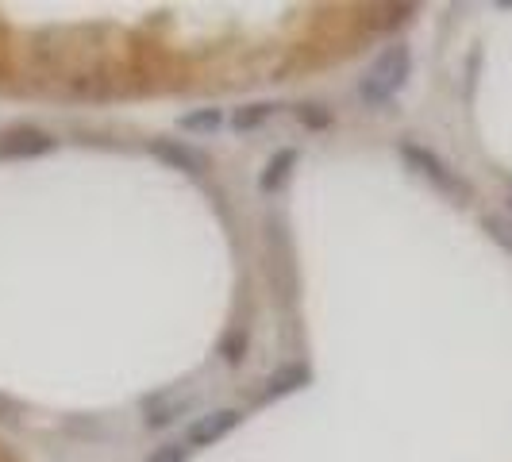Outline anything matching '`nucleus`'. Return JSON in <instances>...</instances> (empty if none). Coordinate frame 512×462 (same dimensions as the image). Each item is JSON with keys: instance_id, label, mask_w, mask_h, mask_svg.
Listing matches in <instances>:
<instances>
[{"instance_id": "1", "label": "nucleus", "mask_w": 512, "mask_h": 462, "mask_svg": "<svg viewBox=\"0 0 512 462\" xmlns=\"http://www.w3.org/2000/svg\"><path fill=\"white\" fill-rule=\"evenodd\" d=\"M412 74V51L405 43H393V47H385L378 58H374V66L366 70L359 85V97L370 108H382L389 104L401 89H405V81Z\"/></svg>"}, {"instance_id": "2", "label": "nucleus", "mask_w": 512, "mask_h": 462, "mask_svg": "<svg viewBox=\"0 0 512 462\" xmlns=\"http://www.w3.org/2000/svg\"><path fill=\"white\" fill-rule=\"evenodd\" d=\"M401 158L409 162V170H416L420 178H428L436 185L439 193H447V197H459L466 201L470 197V189H466V181L439 158L436 151H428V147H420V143H401Z\"/></svg>"}, {"instance_id": "3", "label": "nucleus", "mask_w": 512, "mask_h": 462, "mask_svg": "<svg viewBox=\"0 0 512 462\" xmlns=\"http://www.w3.org/2000/svg\"><path fill=\"white\" fill-rule=\"evenodd\" d=\"M54 147V135L43 128H31V124H20V128L0 131V162H24V158H39Z\"/></svg>"}, {"instance_id": "4", "label": "nucleus", "mask_w": 512, "mask_h": 462, "mask_svg": "<svg viewBox=\"0 0 512 462\" xmlns=\"http://www.w3.org/2000/svg\"><path fill=\"white\" fill-rule=\"evenodd\" d=\"M243 424V412L239 409H212L208 416H197L193 424H189V432H185V443H189V451L193 447H212V443H220V439H228L235 428Z\"/></svg>"}, {"instance_id": "5", "label": "nucleus", "mask_w": 512, "mask_h": 462, "mask_svg": "<svg viewBox=\"0 0 512 462\" xmlns=\"http://www.w3.org/2000/svg\"><path fill=\"white\" fill-rule=\"evenodd\" d=\"M147 151H151L158 162H166L170 170H185V174H208V170H212L208 154L197 151V147H189V143H181V139H151Z\"/></svg>"}, {"instance_id": "6", "label": "nucleus", "mask_w": 512, "mask_h": 462, "mask_svg": "<svg viewBox=\"0 0 512 462\" xmlns=\"http://www.w3.org/2000/svg\"><path fill=\"white\" fill-rule=\"evenodd\" d=\"M308 382V370L301 362H289L282 370H274L270 378H266V393L270 397H285V393H293V389H301Z\"/></svg>"}, {"instance_id": "7", "label": "nucleus", "mask_w": 512, "mask_h": 462, "mask_svg": "<svg viewBox=\"0 0 512 462\" xmlns=\"http://www.w3.org/2000/svg\"><path fill=\"white\" fill-rule=\"evenodd\" d=\"M293 166H297V151H293V147H282V151L266 162V170H262L258 185H262L266 193H270V189H278V185L289 178V170H293Z\"/></svg>"}, {"instance_id": "8", "label": "nucleus", "mask_w": 512, "mask_h": 462, "mask_svg": "<svg viewBox=\"0 0 512 462\" xmlns=\"http://www.w3.org/2000/svg\"><path fill=\"white\" fill-rule=\"evenodd\" d=\"M181 131H189V135H212V131L224 128V112L220 108H197V112H185L178 120Z\"/></svg>"}, {"instance_id": "9", "label": "nucleus", "mask_w": 512, "mask_h": 462, "mask_svg": "<svg viewBox=\"0 0 512 462\" xmlns=\"http://www.w3.org/2000/svg\"><path fill=\"white\" fill-rule=\"evenodd\" d=\"M274 112H278V104H247V108H239V112H235V120H231V124H235V131H255V128H262Z\"/></svg>"}, {"instance_id": "10", "label": "nucleus", "mask_w": 512, "mask_h": 462, "mask_svg": "<svg viewBox=\"0 0 512 462\" xmlns=\"http://www.w3.org/2000/svg\"><path fill=\"white\" fill-rule=\"evenodd\" d=\"M297 120H301L305 128H312V131L332 128V112H328L324 104H301V108H297Z\"/></svg>"}, {"instance_id": "11", "label": "nucleus", "mask_w": 512, "mask_h": 462, "mask_svg": "<svg viewBox=\"0 0 512 462\" xmlns=\"http://www.w3.org/2000/svg\"><path fill=\"white\" fill-rule=\"evenodd\" d=\"M185 459H189V443H185V439H170V443L154 447L143 462H185Z\"/></svg>"}, {"instance_id": "12", "label": "nucleus", "mask_w": 512, "mask_h": 462, "mask_svg": "<svg viewBox=\"0 0 512 462\" xmlns=\"http://www.w3.org/2000/svg\"><path fill=\"white\" fill-rule=\"evenodd\" d=\"M486 231L493 235V243H501V247L512 255V228L501 220V216H486Z\"/></svg>"}]
</instances>
